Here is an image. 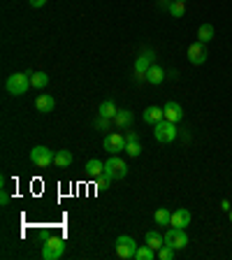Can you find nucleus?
Listing matches in <instances>:
<instances>
[{"label":"nucleus","mask_w":232,"mask_h":260,"mask_svg":"<svg viewBox=\"0 0 232 260\" xmlns=\"http://www.w3.org/2000/svg\"><path fill=\"white\" fill-rule=\"evenodd\" d=\"M5 89H7V93L17 95V98L28 93V89H30V74L28 72H14V74H9L7 81H5Z\"/></svg>","instance_id":"f257e3e1"},{"label":"nucleus","mask_w":232,"mask_h":260,"mask_svg":"<svg viewBox=\"0 0 232 260\" xmlns=\"http://www.w3.org/2000/svg\"><path fill=\"white\" fill-rule=\"evenodd\" d=\"M65 253V242H63V237H46L45 242H42V258L45 260H58Z\"/></svg>","instance_id":"f03ea898"},{"label":"nucleus","mask_w":232,"mask_h":260,"mask_svg":"<svg viewBox=\"0 0 232 260\" xmlns=\"http://www.w3.org/2000/svg\"><path fill=\"white\" fill-rule=\"evenodd\" d=\"M153 137H156L161 144L174 142V140H177V123H172V121H167V118L158 121V123L153 126Z\"/></svg>","instance_id":"7ed1b4c3"},{"label":"nucleus","mask_w":232,"mask_h":260,"mask_svg":"<svg viewBox=\"0 0 232 260\" xmlns=\"http://www.w3.org/2000/svg\"><path fill=\"white\" fill-rule=\"evenodd\" d=\"M162 237H165V244H167V246H172L174 251H181V249H186L188 242H190L184 228H172V225H170V230L162 235Z\"/></svg>","instance_id":"20e7f679"},{"label":"nucleus","mask_w":232,"mask_h":260,"mask_svg":"<svg viewBox=\"0 0 232 260\" xmlns=\"http://www.w3.org/2000/svg\"><path fill=\"white\" fill-rule=\"evenodd\" d=\"M114 249H116V256H118V258L130 260V258H135V253H137V242H135L133 237H128V235H121V237H116Z\"/></svg>","instance_id":"39448f33"},{"label":"nucleus","mask_w":232,"mask_h":260,"mask_svg":"<svg viewBox=\"0 0 232 260\" xmlns=\"http://www.w3.org/2000/svg\"><path fill=\"white\" fill-rule=\"evenodd\" d=\"M54 158H56V153H51V149H46V146H35L30 151V161H33L35 167H51Z\"/></svg>","instance_id":"423d86ee"},{"label":"nucleus","mask_w":232,"mask_h":260,"mask_svg":"<svg viewBox=\"0 0 232 260\" xmlns=\"http://www.w3.org/2000/svg\"><path fill=\"white\" fill-rule=\"evenodd\" d=\"M105 172H107L112 179H123L125 174H128V165H125V161H121L118 156H112V158H107V163H105Z\"/></svg>","instance_id":"0eeeda50"},{"label":"nucleus","mask_w":232,"mask_h":260,"mask_svg":"<svg viewBox=\"0 0 232 260\" xmlns=\"http://www.w3.org/2000/svg\"><path fill=\"white\" fill-rule=\"evenodd\" d=\"M125 137L121 133H109L107 137H105V142H102V146H105V151H109L112 156H116V153L125 151Z\"/></svg>","instance_id":"6e6552de"},{"label":"nucleus","mask_w":232,"mask_h":260,"mask_svg":"<svg viewBox=\"0 0 232 260\" xmlns=\"http://www.w3.org/2000/svg\"><path fill=\"white\" fill-rule=\"evenodd\" d=\"M153 58H156V56H153V51H151V49H146V51H144V54L135 61V74H137V79H144V74H146V72H149V68L153 65Z\"/></svg>","instance_id":"1a4fd4ad"},{"label":"nucleus","mask_w":232,"mask_h":260,"mask_svg":"<svg viewBox=\"0 0 232 260\" xmlns=\"http://www.w3.org/2000/svg\"><path fill=\"white\" fill-rule=\"evenodd\" d=\"M188 61L193 65H202L207 61V47H205V42H193V45L188 47Z\"/></svg>","instance_id":"9d476101"},{"label":"nucleus","mask_w":232,"mask_h":260,"mask_svg":"<svg viewBox=\"0 0 232 260\" xmlns=\"http://www.w3.org/2000/svg\"><path fill=\"white\" fill-rule=\"evenodd\" d=\"M170 225L172 228H184V230H186L188 225H190V212H188V209H177V212H172Z\"/></svg>","instance_id":"9b49d317"},{"label":"nucleus","mask_w":232,"mask_h":260,"mask_svg":"<svg viewBox=\"0 0 232 260\" xmlns=\"http://www.w3.org/2000/svg\"><path fill=\"white\" fill-rule=\"evenodd\" d=\"M162 112H165V118L172 121V123H179V121L184 118V109H181L179 102H167V105L162 107Z\"/></svg>","instance_id":"f8f14e48"},{"label":"nucleus","mask_w":232,"mask_h":260,"mask_svg":"<svg viewBox=\"0 0 232 260\" xmlns=\"http://www.w3.org/2000/svg\"><path fill=\"white\" fill-rule=\"evenodd\" d=\"M165 118V112H162V107H156V105H151V107L144 109V123H149V126H156L158 121H162Z\"/></svg>","instance_id":"ddd939ff"},{"label":"nucleus","mask_w":232,"mask_h":260,"mask_svg":"<svg viewBox=\"0 0 232 260\" xmlns=\"http://www.w3.org/2000/svg\"><path fill=\"white\" fill-rule=\"evenodd\" d=\"M35 107H37V112H42V114H49V112H54L56 100L51 98L49 93H42V95L35 100Z\"/></svg>","instance_id":"4468645a"},{"label":"nucleus","mask_w":232,"mask_h":260,"mask_svg":"<svg viewBox=\"0 0 232 260\" xmlns=\"http://www.w3.org/2000/svg\"><path fill=\"white\" fill-rule=\"evenodd\" d=\"M144 81H149V84H153V86H158V84H162V81H165V70H162V68H158V65H151V68H149V72L144 74Z\"/></svg>","instance_id":"2eb2a0df"},{"label":"nucleus","mask_w":232,"mask_h":260,"mask_svg":"<svg viewBox=\"0 0 232 260\" xmlns=\"http://www.w3.org/2000/svg\"><path fill=\"white\" fill-rule=\"evenodd\" d=\"M28 74H30V86H33V89H46V86H49V74H46V72H28Z\"/></svg>","instance_id":"dca6fc26"},{"label":"nucleus","mask_w":232,"mask_h":260,"mask_svg":"<svg viewBox=\"0 0 232 260\" xmlns=\"http://www.w3.org/2000/svg\"><path fill=\"white\" fill-rule=\"evenodd\" d=\"M102 172H105V163L100 161V158H91V161L86 163V174H89V177L95 179V177H100Z\"/></svg>","instance_id":"f3484780"},{"label":"nucleus","mask_w":232,"mask_h":260,"mask_svg":"<svg viewBox=\"0 0 232 260\" xmlns=\"http://www.w3.org/2000/svg\"><path fill=\"white\" fill-rule=\"evenodd\" d=\"M72 161H74V156H72L68 149H61V151H56V158H54V165H56V167H70Z\"/></svg>","instance_id":"a211bd4d"},{"label":"nucleus","mask_w":232,"mask_h":260,"mask_svg":"<svg viewBox=\"0 0 232 260\" xmlns=\"http://www.w3.org/2000/svg\"><path fill=\"white\" fill-rule=\"evenodd\" d=\"M98 114H100V117H105V118H114L116 114H118V107H116L114 100H105V102L100 105Z\"/></svg>","instance_id":"6ab92c4d"},{"label":"nucleus","mask_w":232,"mask_h":260,"mask_svg":"<svg viewBox=\"0 0 232 260\" xmlns=\"http://www.w3.org/2000/svg\"><path fill=\"white\" fill-rule=\"evenodd\" d=\"M114 123L118 128H130V123H133V112H130V109H118V114L114 117Z\"/></svg>","instance_id":"aec40b11"},{"label":"nucleus","mask_w":232,"mask_h":260,"mask_svg":"<svg viewBox=\"0 0 232 260\" xmlns=\"http://www.w3.org/2000/svg\"><path fill=\"white\" fill-rule=\"evenodd\" d=\"M214 35H216V30H214V26H211V24H202V26L197 28V40H200V42H211V40H214Z\"/></svg>","instance_id":"412c9836"},{"label":"nucleus","mask_w":232,"mask_h":260,"mask_svg":"<svg viewBox=\"0 0 232 260\" xmlns=\"http://www.w3.org/2000/svg\"><path fill=\"white\" fill-rule=\"evenodd\" d=\"M144 242L149 244L151 249H156V251H158V249H161L162 244H165V237H162V235H158L156 230H149V233L144 235Z\"/></svg>","instance_id":"4be33fe9"},{"label":"nucleus","mask_w":232,"mask_h":260,"mask_svg":"<svg viewBox=\"0 0 232 260\" xmlns=\"http://www.w3.org/2000/svg\"><path fill=\"white\" fill-rule=\"evenodd\" d=\"M167 12H170L174 19H181L186 14V2H181V0H172L170 5H167Z\"/></svg>","instance_id":"5701e85b"},{"label":"nucleus","mask_w":232,"mask_h":260,"mask_svg":"<svg viewBox=\"0 0 232 260\" xmlns=\"http://www.w3.org/2000/svg\"><path fill=\"white\" fill-rule=\"evenodd\" d=\"M170 218H172V212L170 209H165V207L153 214V221H156V225H161V228L162 225H170Z\"/></svg>","instance_id":"b1692460"},{"label":"nucleus","mask_w":232,"mask_h":260,"mask_svg":"<svg viewBox=\"0 0 232 260\" xmlns=\"http://www.w3.org/2000/svg\"><path fill=\"white\" fill-rule=\"evenodd\" d=\"M153 256H156V249H151L149 244H144V246H137L135 260H153Z\"/></svg>","instance_id":"393cba45"},{"label":"nucleus","mask_w":232,"mask_h":260,"mask_svg":"<svg viewBox=\"0 0 232 260\" xmlns=\"http://www.w3.org/2000/svg\"><path fill=\"white\" fill-rule=\"evenodd\" d=\"M139 153H142V144H139V142H128V144H125V156L137 158Z\"/></svg>","instance_id":"a878e982"},{"label":"nucleus","mask_w":232,"mask_h":260,"mask_svg":"<svg viewBox=\"0 0 232 260\" xmlns=\"http://www.w3.org/2000/svg\"><path fill=\"white\" fill-rule=\"evenodd\" d=\"M158 256H161V260H172L174 258V249L167 246V244H162L161 249H158Z\"/></svg>","instance_id":"bb28decb"},{"label":"nucleus","mask_w":232,"mask_h":260,"mask_svg":"<svg viewBox=\"0 0 232 260\" xmlns=\"http://www.w3.org/2000/svg\"><path fill=\"white\" fill-rule=\"evenodd\" d=\"M95 184H98L100 189H107L109 184H112V177H109L107 172H102V174H100V177H95Z\"/></svg>","instance_id":"cd10ccee"},{"label":"nucleus","mask_w":232,"mask_h":260,"mask_svg":"<svg viewBox=\"0 0 232 260\" xmlns=\"http://www.w3.org/2000/svg\"><path fill=\"white\" fill-rule=\"evenodd\" d=\"M112 121H114V118L98 117V121H95V128H98V130H109V126H112Z\"/></svg>","instance_id":"c85d7f7f"},{"label":"nucleus","mask_w":232,"mask_h":260,"mask_svg":"<svg viewBox=\"0 0 232 260\" xmlns=\"http://www.w3.org/2000/svg\"><path fill=\"white\" fill-rule=\"evenodd\" d=\"M7 202H9V193H7L5 189H2V193H0V205L7 207Z\"/></svg>","instance_id":"c756f323"},{"label":"nucleus","mask_w":232,"mask_h":260,"mask_svg":"<svg viewBox=\"0 0 232 260\" xmlns=\"http://www.w3.org/2000/svg\"><path fill=\"white\" fill-rule=\"evenodd\" d=\"M30 2V7H35V9H40V7H45L46 5V0H28Z\"/></svg>","instance_id":"7c9ffc66"},{"label":"nucleus","mask_w":232,"mask_h":260,"mask_svg":"<svg viewBox=\"0 0 232 260\" xmlns=\"http://www.w3.org/2000/svg\"><path fill=\"white\" fill-rule=\"evenodd\" d=\"M125 142H137V133H128L125 135Z\"/></svg>","instance_id":"2f4dec72"},{"label":"nucleus","mask_w":232,"mask_h":260,"mask_svg":"<svg viewBox=\"0 0 232 260\" xmlns=\"http://www.w3.org/2000/svg\"><path fill=\"white\" fill-rule=\"evenodd\" d=\"M221 207H223L225 212H230V202H228V200H223V202H221Z\"/></svg>","instance_id":"473e14b6"},{"label":"nucleus","mask_w":232,"mask_h":260,"mask_svg":"<svg viewBox=\"0 0 232 260\" xmlns=\"http://www.w3.org/2000/svg\"><path fill=\"white\" fill-rule=\"evenodd\" d=\"M230 221H232V212H230Z\"/></svg>","instance_id":"72a5a7b5"},{"label":"nucleus","mask_w":232,"mask_h":260,"mask_svg":"<svg viewBox=\"0 0 232 260\" xmlns=\"http://www.w3.org/2000/svg\"><path fill=\"white\" fill-rule=\"evenodd\" d=\"M181 2H186V0H181Z\"/></svg>","instance_id":"f704fd0d"}]
</instances>
